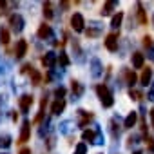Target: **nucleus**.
I'll return each mask as SVG.
<instances>
[{"mask_svg":"<svg viewBox=\"0 0 154 154\" xmlns=\"http://www.w3.org/2000/svg\"><path fill=\"white\" fill-rule=\"evenodd\" d=\"M54 60H56V58H54V53H47V54L42 58V63H44L45 67H53V65H54Z\"/></svg>","mask_w":154,"mask_h":154,"instance_id":"6e6552de","label":"nucleus"},{"mask_svg":"<svg viewBox=\"0 0 154 154\" xmlns=\"http://www.w3.org/2000/svg\"><path fill=\"white\" fill-rule=\"evenodd\" d=\"M82 138H84L85 141H94V138H96V132H94V131H85Z\"/></svg>","mask_w":154,"mask_h":154,"instance_id":"f3484780","label":"nucleus"},{"mask_svg":"<svg viewBox=\"0 0 154 154\" xmlns=\"http://www.w3.org/2000/svg\"><path fill=\"white\" fill-rule=\"evenodd\" d=\"M96 93H98V96H100V100H102L103 107H111V105L114 103L112 94L109 93V89H107L105 85H98V87H96Z\"/></svg>","mask_w":154,"mask_h":154,"instance_id":"f257e3e1","label":"nucleus"},{"mask_svg":"<svg viewBox=\"0 0 154 154\" xmlns=\"http://www.w3.org/2000/svg\"><path fill=\"white\" fill-rule=\"evenodd\" d=\"M29 122H24V125H22V132H20V138H18V143H26L27 140H29Z\"/></svg>","mask_w":154,"mask_h":154,"instance_id":"39448f33","label":"nucleus"},{"mask_svg":"<svg viewBox=\"0 0 154 154\" xmlns=\"http://www.w3.org/2000/svg\"><path fill=\"white\" fill-rule=\"evenodd\" d=\"M63 107H65V102H63V100H56V102L53 103L51 111H53V114H60V112L63 111Z\"/></svg>","mask_w":154,"mask_h":154,"instance_id":"1a4fd4ad","label":"nucleus"},{"mask_svg":"<svg viewBox=\"0 0 154 154\" xmlns=\"http://www.w3.org/2000/svg\"><path fill=\"white\" fill-rule=\"evenodd\" d=\"M71 24L74 27V31H84V17L80 13H74L71 18Z\"/></svg>","mask_w":154,"mask_h":154,"instance_id":"7ed1b4c3","label":"nucleus"},{"mask_svg":"<svg viewBox=\"0 0 154 154\" xmlns=\"http://www.w3.org/2000/svg\"><path fill=\"white\" fill-rule=\"evenodd\" d=\"M129 96H131L132 100H140V98H141V93H138V91H131Z\"/></svg>","mask_w":154,"mask_h":154,"instance_id":"393cba45","label":"nucleus"},{"mask_svg":"<svg viewBox=\"0 0 154 154\" xmlns=\"http://www.w3.org/2000/svg\"><path fill=\"white\" fill-rule=\"evenodd\" d=\"M112 8H114V2H107V4L103 6V9H102V15H109Z\"/></svg>","mask_w":154,"mask_h":154,"instance_id":"aec40b11","label":"nucleus"},{"mask_svg":"<svg viewBox=\"0 0 154 154\" xmlns=\"http://www.w3.org/2000/svg\"><path fill=\"white\" fill-rule=\"evenodd\" d=\"M31 76H33V82H35V84H40V80H42L40 72H36V71H33V69H31Z\"/></svg>","mask_w":154,"mask_h":154,"instance_id":"4be33fe9","label":"nucleus"},{"mask_svg":"<svg viewBox=\"0 0 154 154\" xmlns=\"http://www.w3.org/2000/svg\"><path fill=\"white\" fill-rule=\"evenodd\" d=\"M44 109H45V100H42V105H40V112H38V116L35 118V123H38V122L42 120V116H44Z\"/></svg>","mask_w":154,"mask_h":154,"instance_id":"412c9836","label":"nucleus"},{"mask_svg":"<svg viewBox=\"0 0 154 154\" xmlns=\"http://www.w3.org/2000/svg\"><path fill=\"white\" fill-rule=\"evenodd\" d=\"M26 51H27V42H26V40H20V42L17 44V49H15L17 58H22V56L26 54Z\"/></svg>","mask_w":154,"mask_h":154,"instance_id":"423d86ee","label":"nucleus"},{"mask_svg":"<svg viewBox=\"0 0 154 154\" xmlns=\"http://www.w3.org/2000/svg\"><path fill=\"white\" fill-rule=\"evenodd\" d=\"M150 120H152V127H154V109L150 111Z\"/></svg>","mask_w":154,"mask_h":154,"instance_id":"2f4dec72","label":"nucleus"},{"mask_svg":"<svg viewBox=\"0 0 154 154\" xmlns=\"http://www.w3.org/2000/svg\"><path fill=\"white\" fill-rule=\"evenodd\" d=\"M85 150H87V147H85L84 143H80L78 147H76V150H74V154H85Z\"/></svg>","mask_w":154,"mask_h":154,"instance_id":"5701e85b","label":"nucleus"},{"mask_svg":"<svg viewBox=\"0 0 154 154\" xmlns=\"http://www.w3.org/2000/svg\"><path fill=\"white\" fill-rule=\"evenodd\" d=\"M18 154H31V150H29V149H22Z\"/></svg>","mask_w":154,"mask_h":154,"instance_id":"c756f323","label":"nucleus"},{"mask_svg":"<svg viewBox=\"0 0 154 154\" xmlns=\"http://www.w3.org/2000/svg\"><path fill=\"white\" fill-rule=\"evenodd\" d=\"M72 91H76V93H80V91H82V87L78 85V82H72Z\"/></svg>","mask_w":154,"mask_h":154,"instance_id":"cd10ccee","label":"nucleus"},{"mask_svg":"<svg viewBox=\"0 0 154 154\" xmlns=\"http://www.w3.org/2000/svg\"><path fill=\"white\" fill-rule=\"evenodd\" d=\"M143 45H145V47H150V45H152V38H150V36H145V38H143Z\"/></svg>","mask_w":154,"mask_h":154,"instance_id":"bb28decb","label":"nucleus"},{"mask_svg":"<svg viewBox=\"0 0 154 154\" xmlns=\"http://www.w3.org/2000/svg\"><path fill=\"white\" fill-rule=\"evenodd\" d=\"M54 94H56V96H58V100H60V98L65 94V89H63V87H58V89L54 91Z\"/></svg>","mask_w":154,"mask_h":154,"instance_id":"a878e982","label":"nucleus"},{"mask_svg":"<svg viewBox=\"0 0 154 154\" xmlns=\"http://www.w3.org/2000/svg\"><path fill=\"white\" fill-rule=\"evenodd\" d=\"M132 65H134L136 69H141V67H143V54H141V53H134V54H132Z\"/></svg>","mask_w":154,"mask_h":154,"instance_id":"0eeeda50","label":"nucleus"},{"mask_svg":"<svg viewBox=\"0 0 154 154\" xmlns=\"http://www.w3.org/2000/svg\"><path fill=\"white\" fill-rule=\"evenodd\" d=\"M122 20H123V13H118V15H114V17H112L111 26H112V27H118V26L122 24Z\"/></svg>","mask_w":154,"mask_h":154,"instance_id":"4468645a","label":"nucleus"},{"mask_svg":"<svg viewBox=\"0 0 154 154\" xmlns=\"http://www.w3.org/2000/svg\"><path fill=\"white\" fill-rule=\"evenodd\" d=\"M105 47H107L109 51H116V49H118V33L107 35V38H105Z\"/></svg>","mask_w":154,"mask_h":154,"instance_id":"f03ea898","label":"nucleus"},{"mask_svg":"<svg viewBox=\"0 0 154 154\" xmlns=\"http://www.w3.org/2000/svg\"><path fill=\"white\" fill-rule=\"evenodd\" d=\"M149 149L154 150V140H149Z\"/></svg>","mask_w":154,"mask_h":154,"instance_id":"c85d7f7f","label":"nucleus"},{"mask_svg":"<svg viewBox=\"0 0 154 154\" xmlns=\"http://www.w3.org/2000/svg\"><path fill=\"white\" fill-rule=\"evenodd\" d=\"M31 103H33V96H29V94H24V96L20 98V109H22L24 112H27V111H29Z\"/></svg>","mask_w":154,"mask_h":154,"instance_id":"20e7f679","label":"nucleus"},{"mask_svg":"<svg viewBox=\"0 0 154 154\" xmlns=\"http://www.w3.org/2000/svg\"><path fill=\"white\" fill-rule=\"evenodd\" d=\"M134 154H141V152H134Z\"/></svg>","mask_w":154,"mask_h":154,"instance_id":"72a5a7b5","label":"nucleus"},{"mask_svg":"<svg viewBox=\"0 0 154 154\" xmlns=\"http://www.w3.org/2000/svg\"><path fill=\"white\" fill-rule=\"evenodd\" d=\"M149 98H150V100H154V87L150 89V94H149Z\"/></svg>","mask_w":154,"mask_h":154,"instance_id":"7c9ffc66","label":"nucleus"},{"mask_svg":"<svg viewBox=\"0 0 154 154\" xmlns=\"http://www.w3.org/2000/svg\"><path fill=\"white\" fill-rule=\"evenodd\" d=\"M138 17H140V22H141L143 26H147V15H145V11H143L141 4L138 6Z\"/></svg>","mask_w":154,"mask_h":154,"instance_id":"2eb2a0df","label":"nucleus"},{"mask_svg":"<svg viewBox=\"0 0 154 154\" xmlns=\"http://www.w3.org/2000/svg\"><path fill=\"white\" fill-rule=\"evenodd\" d=\"M150 76H152V69L147 67V69L143 71V74H141V84H143V85H147V84L150 82Z\"/></svg>","mask_w":154,"mask_h":154,"instance_id":"9b49d317","label":"nucleus"},{"mask_svg":"<svg viewBox=\"0 0 154 154\" xmlns=\"http://www.w3.org/2000/svg\"><path fill=\"white\" fill-rule=\"evenodd\" d=\"M49 35H51V27H49L47 24H42L40 29H38V36H40V38H47Z\"/></svg>","mask_w":154,"mask_h":154,"instance_id":"9d476101","label":"nucleus"},{"mask_svg":"<svg viewBox=\"0 0 154 154\" xmlns=\"http://www.w3.org/2000/svg\"><path fill=\"white\" fill-rule=\"evenodd\" d=\"M58 62L62 63V65H69V58H67V54H60V58H58Z\"/></svg>","mask_w":154,"mask_h":154,"instance_id":"b1692460","label":"nucleus"},{"mask_svg":"<svg viewBox=\"0 0 154 154\" xmlns=\"http://www.w3.org/2000/svg\"><path fill=\"white\" fill-rule=\"evenodd\" d=\"M0 42H2V44H8V42H9V31H8V29H2V31H0Z\"/></svg>","mask_w":154,"mask_h":154,"instance_id":"a211bd4d","label":"nucleus"},{"mask_svg":"<svg viewBox=\"0 0 154 154\" xmlns=\"http://www.w3.org/2000/svg\"><path fill=\"white\" fill-rule=\"evenodd\" d=\"M44 15H45V18H53V9H51V2H45V4H44Z\"/></svg>","mask_w":154,"mask_h":154,"instance_id":"dca6fc26","label":"nucleus"},{"mask_svg":"<svg viewBox=\"0 0 154 154\" xmlns=\"http://www.w3.org/2000/svg\"><path fill=\"white\" fill-rule=\"evenodd\" d=\"M9 22L15 26V29H22V18H20L18 15H13V17L9 18Z\"/></svg>","mask_w":154,"mask_h":154,"instance_id":"ddd939ff","label":"nucleus"},{"mask_svg":"<svg viewBox=\"0 0 154 154\" xmlns=\"http://www.w3.org/2000/svg\"><path fill=\"white\" fill-rule=\"evenodd\" d=\"M2 8H6V2H0V9H2Z\"/></svg>","mask_w":154,"mask_h":154,"instance_id":"473e14b6","label":"nucleus"},{"mask_svg":"<svg viewBox=\"0 0 154 154\" xmlns=\"http://www.w3.org/2000/svg\"><path fill=\"white\" fill-rule=\"evenodd\" d=\"M136 120H138V114H136V112H131V114L125 118V127H134Z\"/></svg>","mask_w":154,"mask_h":154,"instance_id":"f8f14e48","label":"nucleus"},{"mask_svg":"<svg viewBox=\"0 0 154 154\" xmlns=\"http://www.w3.org/2000/svg\"><path fill=\"white\" fill-rule=\"evenodd\" d=\"M125 78H127V84H129V85H134V84H136V74H134L132 71H129V72H127Z\"/></svg>","mask_w":154,"mask_h":154,"instance_id":"6ab92c4d","label":"nucleus"}]
</instances>
